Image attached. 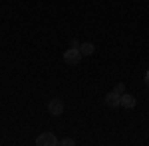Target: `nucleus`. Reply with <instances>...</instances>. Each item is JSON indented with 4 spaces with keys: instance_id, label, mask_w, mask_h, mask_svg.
I'll use <instances>...</instances> for the list:
<instances>
[{
    "instance_id": "6",
    "label": "nucleus",
    "mask_w": 149,
    "mask_h": 146,
    "mask_svg": "<svg viewBox=\"0 0 149 146\" xmlns=\"http://www.w3.org/2000/svg\"><path fill=\"white\" fill-rule=\"evenodd\" d=\"M80 51H81V56H92L93 51H95V45H93L92 42H84V44L80 45Z\"/></svg>"
},
{
    "instance_id": "1",
    "label": "nucleus",
    "mask_w": 149,
    "mask_h": 146,
    "mask_svg": "<svg viewBox=\"0 0 149 146\" xmlns=\"http://www.w3.org/2000/svg\"><path fill=\"white\" fill-rule=\"evenodd\" d=\"M81 57L84 56H81V51L78 49V47H70L68 51L64 53V61H66L68 65H78V63L81 61Z\"/></svg>"
},
{
    "instance_id": "9",
    "label": "nucleus",
    "mask_w": 149,
    "mask_h": 146,
    "mask_svg": "<svg viewBox=\"0 0 149 146\" xmlns=\"http://www.w3.org/2000/svg\"><path fill=\"white\" fill-rule=\"evenodd\" d=\"M80 42H78V40H72V45H70V47H78V49H80Z\"/></svg>"
},
{
    "instance_id": "4",
    "label": "nucleus",
    "mask_w": 149,
    "mask_h": 146,
    "mask_svg": "<svg viewBox=\"0 0 149 146\" xmlns=\"http://www.w3.org/2000/svg\"><path fill=\"white\" fill-rule=\"evenodd\" d=\"M103 103L109 107V109H115L117 105H119V93H115V91H111V93H107L105 97H103Z\"/></svg>"
},
{
    "instance_id": "3",
    "label": "nucleus",
    "mask_w": 149,
    "mask_h": 146,
    "mask_svg": "<svg viewBox=\"0 0 149 146\" xmlns=\"http://www.w3.org/2000/svg\"><path fill=\"white\" fill-rule=\"evenodd\" d=\"M48 111H50V114H54V117L62 114L64 112V103L60 101V99H52V101L48 103Z\"/></svg>"
},
{
    "instance_id": "7",
    "label": "nucleus",
    "mask_w": 149,
    "mask_h": 146,
    "mask_svg": "<svg viewBox=\"0 0 149 146\" xmlns=\"http://www.w3.org/2000/svg\"><path fill=\"white\" fill-rule=\"evenodd\" d=\"M113 91H115V93H119V95H121V93H125V85H123V83H117V85L113 87Z\"/></svg>"
},
{
    "instance_id": "8",
    "label": "nucleus",
    "mask_w": 149,
    "mask_h": 146,
    "mask_svg": "<svg viewBox=\"0 0 149 146\" xmlns=\"http://www.w3.org/2000/svg\"><path fill=\"white\" fill-rule=\"evenodd\" d=\"M60 144H64V146H74V144H76V140H74V138H64V140H60Z\"/></svg>"
},
{
    "instance_id": "10",
    "label": "nucleus",
    "mask_w": 149,
    "mask_h": 146,
    "mask_svg": "<svg viewBox=\"0 0 149 146\" xmlns=\"http://www.w3.org/2000/svg\"><path fill=\"white\" fill-rule=\"evenodd\" d=\"M145 85H147V87H149V71H147V73H145Z\"/></svg>"
},
{
    "instance_id": "2",
    "label": "nucleus",
    "mask_w": 149,
    "mask_h": 146,
    "mask_svg": "<svg viewBox=\"0 0 149 146\" xmlns=\"http://www.w3.org/2000/svg\"><path fill=\"white\" fill-rule=\"evenodd\" d=\"M36 144L38 146H56V144H60V140L56 138L54 132H42L36 138Z\"/></svg>"
},
{
    "instance_id": "5",
    "label": "nucleus",
    "mask_w": 149,
    "mask_h": 146,
    "mask_svg": "<svg viewBox=\"0 0 149 146\" xmlns=\"http://www.w3.org/2000/svg\"><path fill=\"white\" fill-rule=\"evenodd\" d=\"M119 105L125 107V109H133V107H135V99H133L129 93H121V95H119Z\"/></svg>"
}]
</instances>
